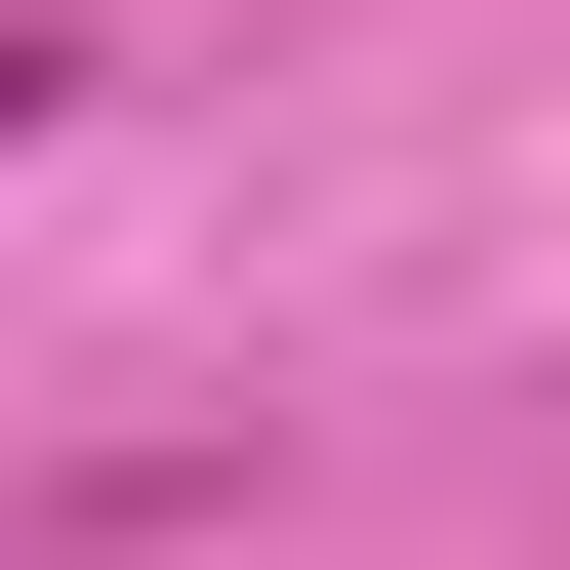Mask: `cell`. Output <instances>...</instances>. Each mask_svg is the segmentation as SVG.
<instances>
[{"mask_svg": "<svg viewBox=\"0 0 570 570\" xmlns=\"http://www.w3.org/2000/svg\"><path fill=\"white\" fill-rule=\"evenodd\" d=\"M41 82H82V41H0V122H41Z\"/></svg>", "mask_w": 570, "mask_h": 570, "instance_id": "1", "label": "cell"}]
</instances>
